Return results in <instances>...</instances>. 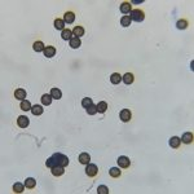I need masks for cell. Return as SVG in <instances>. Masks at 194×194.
I'll return each instance as SVG.
<instances>
[{
  "label": "cell",
  "mask_w": 194,
  "mask_h": 194,
  "mask_svg": "<svg viewBox=\"0 0 194 194\" xmlns=\"http://www.w3.org/2000/svg\"><path fill=\"white\" fill-rule=\"evenodd\" d=\"M51 172H52V175L53 176H62L65 174V167L63 166H55V167H52L51 168Z\"/></svg>",
  "instance_id": "cell-8"
},
{
  "label": "cell",
  "mask_w": 194,
  "mask_h": 194,
  "mask_svg": "<svg viewBox=\"0 0 194 194\" xmlns=\"http://www.w3.org/2000/svg\"><path fill=\"white\" fill-rule=\"evenodd\" d=\"M109 174H110L111 177H114V179H118V177H120L122 171L118 168V167H111V168L109 170Z\"/></svg>",
  "instance_id": "cell-24"
},
{
  "label": "cell",
  "mask_w": 194,
  "mask_h": 194,
  "mask_svg": "<svg viewBox=\"0 0 194 194\" xmlns=\"http://www.w3.org/2000/svg\"><path fill=\"white\" fill-rule=\"evenodd\" d=\"M85 174H87V176H89V177L97 176V174H99V167H97L96 164L88 163L87 166H85Z\"/></svg>",
  "instance_id": "cell-3"
},
{
  "label": "cell",
  "mask_w": 194,
  "mask_h": 194,
  "mask_svg": "<svg viewBox=\"0 0 194 194\" xmlns=\"http://www.w3.org/2000/svg\"><path fill=\"white\" fill-rule=\"evenodd\" d=\"M69 44H70V47L73 48V49H78V48L82 45V41H80V39L79 38H73V39H70L69 40Z\"/></svg>",
  "instance_id": "cell-17"
},
{
  "label": "cell",
  "mask_w": 194,
  "mask_h": 194,
  "mask_svg": "<svg viewBox=\"0 0 194 194\" xmlns=\"http://www.w3.org/2000/svg\"><path fill=\"white\" fill-rule=\"evenodd\" d=\"M53 25H55V29L56 30H65V21L63 20H61V18H56L55 20V23H53Z\"/></svg>",
  "instance_id": "cell-26"
},
{
  "label": "cell",
  "mask_w": 194,
  "mask_h": 194,
  "mask_svg": "<svg viewBox=\"0 0 194 194\" xmlns=\"http://www.w3.org/2000/svg\"><path fill=\"white\" fill-rule=\"evenodd\" d=\"M106 110H107V102L106 101H100L99 104H97V113L104 114Z\"/></svg>",
  "instance_id": "cell-25"
},
{
  "label": "cell",
  "mask_w": 194,
  "mask_h": 194,
  "mask_svg": "<svg viewBox=\"0 0 194 194\" xmlns=\"http://www.w3.org/2000/svg\"><path fill=\"white\" fill-rule=\"evenodd\" d=\"M51 96H52V99H55V100H60L62 97V93L58 88H52L51 89Z\"/></svg>",
  "instance_id": "cell-27"
},
{
  "label": "cell",
  "mask_w": 194,
  "mask_h": 194,
  "mask_svg": "<svg viewBox=\"0 0 194 194\" xmlns=\"http://www.w3.org/2000/svg\"><path fill=\"white\" fill-rule=\"evenodd\" d=\"M181 142L184 144H192L193 142V133L192 132H185L181 136Z\"/></svg>",
  "instance_id": "cell-18"
},
{
  "label": "cell",
  "mask_w": 194,
  "mask_h": 194,
  "mask_svg": "<svg viewBox=\"0 0 194 194\" xmlns=\"http://www.w3.org/2000/svg\"><path fill=\"white\" fill-rule=\"evenodd\" d=\"M85 110H87V114H88V115H95L96 113H97V105H95V104L89 105Z\"/></svg>",
  "instance_id": "cell-32"
},
{
  "label": "cell",
  "mask_w": 194,
  "mask_h": 194,
  "mask_svg": "<svg viewBox=\"0 0 194 194\" xmlns=\"http://www.w3.org/2000/svg\"><path fill=\"white\" fill-rule=\"evenodd\" d=\"M119 118H120V120H122V122L128 123L129 120L132 119V113H131V110H128V109H123V110H120V113H119Z\"/></svg>",
  "instance_id": "cell-4"
},
{
  "label": "cell",
  "mask_w": 194,
  "mask_h": 194,
  "mask_svg": "<svg viewBox=\"0 0 194 194\" xmlns=\"http://www.w3.org/2000/svg\"><path fill=\"white\" fill-rule=\"evenodd\" d=\"M20 107H21V110H23V111H29V110H31V104H30V101H27V100H22L21 101V105H20Z\"/></svg>",
  "instance_id": "cell-28"
},
{
  "label": "cell",
  "mask_w": 194,
  "mask_h": 194,
  "mask_svg": "<svg viewBox=\"0 0 194 194\" xmlns=\"http://www.w3.org/2000/svg\"><path fill=\"white\" fill-rule=\"evenodd\" d=\"M36 185V180L34 177H27V179L25 180V186L27 188V189H34Z\"/></svg>",
  "instance_id": "cell-21"
},
{
  "label": "cell",
  "mask_w": 194,
  "mask_h": 194,
  "mask_svg": "<svg viewBox=\"0 0 194 194\" xmlns=\"http://www.w3.org/2000/svg\"><path fill=\"white\" fill-rule=\"evenodd\" d=\"M170 146L171 148H174V149H179L180 148V145H181V138L179 136H174V137H171L170 138Z\"/></svg>",
  "instance_id": "cell-9"
},
{
  "label": "cell",
  "mask_w": 194,
  "mask_h": 194,
  "mask_svg": "<svg viewBox=\"0 0 194 194\" xmlns=\"http://www.w3.org/2000/svg\"><path fill=\"white\" fill-rule=\"evenodd\" d=\"M129 18H131V21H135V22H142V21L145 20V13L144 10L141 9H132V12L129 13Z\"/></svg>",
  "instance_id": "cell-2"
},
{
  "label": "cell",
  "mask_w": 194,
  "mask_h": 194,
  "mask_svg": "<svg viewBox=\"0 0 194 194\" xmlns=\"http://www.w3.org/2000/svg\"><path fill=\"white\" fill-rule=\"evenodd\" d=\"M25 184H22V182H16V184L13 185V192L14 193H22L25 190Z\"/></svg>",
  "instance_id": "cell-29"
},
{
  "label": "cell",
  "mask_w": 194,
  "mask_h": 194,
  "mask_svg": "<svg viewBox=\"0 0 194 194\" xmlns=\"http://www.w3.org/2000/svg\"><path fill=\"white\" fill-rule=\"evenodd\" d=\"M26 96H27V93H26V91H25L23 88H17V89L14 91V97H16L17 100L22 101V100L26 99Z\"/></svg>",
  "instance_id": "cell-11"
},
{
  "label": "cell",
  "mask_w": 194,
  "mask_h": 194,
  "mask_svg": "<svg viewBox=\"0 0 194 194\" xmlns=\"http://www.w3.org/2000/svg\"><path fill=\"white\" fill-rule=\"evenodd\" d=\"M89 162H91V155H89L88 153H82V154L79 155V163H80V164L87 166Z\"/></svg>",
  "instance_id": "cell-12"
},
{
  "label": "cell",
  "mask_w": 194,
  "mask_h": 194,
  "mask_svg": "<svg viewBox=\"0 0 194 194\" xmlns=\"http://www.w3.org/2000/svg\"><path fill=\"white\" fill-rule=\"evenodd\" d=\"M56 47H53V45H47L45 47V49H44V56L48 57V58H51L53 56H56Z\"/></svg>",
  "instance_id": "cell-10"
},
{
  "label": "cell",
  "mask_w": 194,
  "mask_h": 194,
  "mask_svg": "<svg viewBox=\"0 0 194 194\" xmlns=\"http://www.w3.org/2000/svg\"><path fill=\"white\" fill-rule=\"evenodd\" d=\"M131 18H129V16H123V17L120 18V25L123 26V27H128V26H131Z\"/></svg>",
  "instance_id": "cell-30"
},
{
  "label": "cell",
  "mask_w": 194,
  "mask_h": 194,
  "mask_svg": "<svg viewBox=\"0 0 194 194\" xmlns=\"http://www.w3.org/2000/svg\"><path fill=\"white\" fill-rule=\"evenodd\" d=\"M89 105H92V99H91V97H84V99L82 100V106L84 107V109H87Z\"/></svg>",
  "instance_id": "cell-33"
},
{
  "label": "cell",
  "mask_w": 194,
  "mask_h": 194,
  "mask_svg": "<svg viewBox=\"0 0 194 194\" xmlns=\"http://www.w3.org/2000/svg\"><path fill=\"white\" fill-rule=\"evenodd\" d=\"M97 193L99 194H109V188L105 186V185H100L97 188Z\"/></svg>",
  "instance_id": "cell-34"
},
{
  "label": "cell",
  "mask_w": 194,
  "mask_h": 194,
  "mask_svg": "<svg viewBox=\"0 0 194 194\" xmlns=\"http://www.w3.org/2000/svg\"><path fill=\"white\" fill-rule=\"evenodd\" d=\"M119 9H120V12H122V13H124L126 16H128L129 13L132 12V4H131V3H128V2H123V3L120 4Z\"/></svg>",
  "instance_id": "cell-6"
},
{
  "label": "cell",
  "mask_w": 194,
  "mask_h": 194,
  "mask_svg": "<svg viewBox=\"0 0 194 194\" xmlns=\"http://www.w3.org/2000/svg\"><path fill=\"white\" fill-rule=\"evenodd\" d=\"M61 38L63 40H70V39H73V31L71 30H69V29H65V30H62V32H61Z\"/></svg>",
  "instance_id": "cell-23"
},
{
  "label": "cell",
  "mask_w": 194,
  "mask_h": 194,
  "mask_svg": "<svg viewBox=\"0 0 194 194\" xmlns=\"http://www.w3.org/2000/svg\"><path fill=\"white\" fill-rule=\"evenodd\" d=\"M110 82H111L113 84L118 85V84L122 82V75H120L119 73H113V74L110 75Z\"/></svg>",
  "instance_id": "cell-15"
},
{
  "label": "cell",
  "mask_w": 194,
  "mask_h": 194,
  "mask_svg": "<svg viewBox=\"0 0 194 194\" xmlns=\"http://www.w3.org/2000/svg\"><path fill=\"white\" fill-rule=\"evenodd\" d=\"M32 49H34L35 52H44L45 45H44V43H43V41L38 40V41H35L34 44H32Z\"/></svg>",
  "instance_id": "cell-16"
},
{
  "label": "cell",
  "mask_w": 194,
  "mask_h": 194,
  "mask_svg": "<svg viewBox=\"0 0 194 194\" xmlns=\"http://www.w3.org/2000/svg\"><path fill=\"white\" fill-rule=\"evenodd\" d=\"M43 111H44V107H43L41 105H34V106L31 107L32 115H41Z\"/></svg>",
  "instance_id": "cell-20"
},
{
  "label": "cell",
  "mask_w": 194,
  "mask_h": 194,
  "mask_svg": "<svg viewBox=\"0 0 194 194\" xmlns=\"http://www.w3.org/2000/svg\"><path fill=\"white\" fill-rule=\"evenodd\" d=\"M122 80L124 82V84L129 85V84H132V83H133L135 77H133V74H132V73H126V74L122 77Z\"/></svg>",
  "instance_id": "cell-14"
},
{
  "label": "cell",
  "mask_w": 194,
  "mask_h": 194,
  "mask_svg": "<svg viewBox=\"0 0 194 194\" xmlns=\"http://www.w3.org/2000/svg\"><path fill=\"white\" fill-rule=\"evenodd\" d=\"M29 123H30V120H29V118L26 117V115H20L17 118V124L21 128H26V127L29 126Z\"/></svg>",
  "instance_id": "cell-7"
},
{
  "label": "cell",
  "mask_w": 194,
  "mask_h": 194,
  "mask_svg": "<svg viewBox=\"0 0 194 194\" xmlns=\"http://www.w3.org/2000/svg\"><path fill=\"white\" fill-rule=\"evenodd\" d=\"M117 162H118V166H119L120 168H128V167L131 166V160H129V158L126 157V155H120V157L117 159Z\"/></svg>",
  "instance_id": "cell-5"
},
{
  "label": "cell",
  "mask_w": 194,
  "mask_h": 194,
  "mask_svg": "<svg viewBox=\"0 0 194 194\" xmlns=\"http://www.w3.org/2000/svg\"><path fill=\"white\" fill-rule=\"evenodd\" d=\"M52 96L51 95H48V93H44L41 96V105H44V106H49L52 104Z\"/></svg>",
  "instance_id": "cell-19"
},
{
  "label": "cell",
  "mask_w": 194,
  "mask_h": 194,
  "mask_svg": "<svg viewBox=\"0 0 194 194\" xmlns=\"http://www.w3.org/2000/svg\"><path fill=\"white\" fill-rule=\"evenodd\" d=\"M65 21V23H74V21H75V14L74 12H66L63 14V18Z\"/></svg>",
  "instance_id": "cell-13"
},
{
  "label": "cell",
  "mask_w": 194,
  "mask_h": 194,
  "mask_svg": "<svg viewBox=\"0 0 194 194\" xmlns=\"http://www.w3.org/2000/svg\"><path fill=\"white\" fill-rule=\"evenodd\" d=\"M188 25H189V22H188L186 20H179L176 23V27L179 30H185L188 27Z\"/></svg>",
  "instance_id": "cell-31"
},
{
  "label": "cell",
  "mask_w": 194,
  "mask_h": 194,
  "mask_svg": "<svg viewBox=\"0 0 194 194\" xmlns=\"http://www.w3.org/2000/svg\"><path fill=\"white\" fill-rule=\"evenodd\" d=\"M45 164H47V167H49V168H52V167H55V166L67 167V164H69V158L66 157V155L61 154V153H56V154H53L52 157H49V158L47 159Z\"/></svg>",
  "instance_id": "cell-1"
},
{
  "label": "cell",
  "mask_w": 194,
  "mask_h": 194,
  "mask_svg": "<svg viewBox=\"0 0 194 194\" xmlns=\"http://www.w3.org/2000/svg\"><path fill=\"white\" fill-rule=\"evenodd\" d=\"M73 35L75 38H80L84 35V27H82V26H75V27L73 29Z\"/></svg>",
  "instance_id": "cell-22"
}]
</instances>
